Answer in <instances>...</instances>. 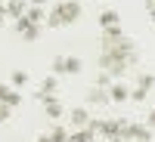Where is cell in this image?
<instances>
[{
    "instance_id": "cell-1",
    "label": "cell",
    "mask_w": 155,
    "mask_h": 142,
    "mask_svg": "<svg viewBox=\"0 0 155 142\" xmlns=\"http://www.w3.org/2000/svg\"><path fill=\"white\" fill-rule=\"evenodd\" d=\"M134 62H137V46H127V49H102V53H99V68L106 71L112 80L124 77Z\"/></svg>"
},
{
    "instance_id": "cell-2",
    "label": "cell",
    "mask_w": 155,
    "mask_h": 142,
    "mask_svg": "<svg viewBox=\"0 0 155 142\" xmlns=\"http://www.w3.org/2000/svg\"><path fill=\"white\" fill-rule=\"evenodd\" d=\"M78 19H81V3H78V0H62V3H56L47 12L50 28H65V25H74Z\"/></svg>"
},
{
    "instance_id": "cell-3",
    "label": "cell",
    "mask_w": 155,
    "mask_h": 142,
    "mask_svg": "<svg viewBox=\"0 0 155 142\" xmlns=\"http://www.w3.org/2000/svg\"><path fill=\"white\" fill-rule=\"evenodd\" d=\"M99 133L106 136L109 142H127V121H121V118L99 121Z\"/></svg>"
},
{
    "instance_id": "cell-4",
    "label": "cell",
    "mask_w": 155,
    "mask_h": 142,
    "mask_svg": "<svg viewBox=\"0 0 155 142\" xmlns=\"http://www.w3.org/2000/svg\"><path fill=\"white\" fill-rule=\"evenodd\" d=\"M81 59L78 56H56L53 59V71L56 74H81Z\"/></svg>"
},
{
    "instance_id": "cell-5",
    "label": "cell",
    "mask_w": 155,
    "mask_h": 142,
    "mask_svg": "<svg viewBox=\"0 0 155 142\" xmlns=\"http://www.w3.org/2000/svg\"><path fill=\"white\" fill-rule=\"evenodd\" d=\"M155 87V74H140V80H137V87L130 90V99H137V102H143L146 96H149V90Z\"/></svg>"
},
{
    "instance_id": "cell-6",
    "label": "cell",
    "mask_w": 155,
    "mask_h": 142,
    "mask_svg": "<svg viewBox=\"0 0 155 142\" xmlns=\"http://www.w3.org/2000/svg\"><path fill=\"white\" fill-rule=\"evenodd\" d=\"M16 34H22V40H37V34H41V25H34V22H28V19H19L16 22Z\"/></svg>"
},
{
    "instance_id": "cell-7",
    "label": "cell",
    "mask_w": 155,
    "mask_h": 142,
    "mask_svg": "<svg viewBox=\"0 0 155 142\" xmlns=\"http://www.w3.org/2000/svg\"><path fill=\"white\" fill-rule=\"evenodd\" d=\"M96 133H99V121H90L84 130H74L68 142H93V139H96Z\"/></svg>"
},
{
    "instance_id": "cell-8",
    "label": "cell",
    "mask_w": 155,
    "mask_h": 142,
    "mask_svg": "<svg viewBox=\"0 0 155 142\" xmlns=\"http://www.w3.org/2000/svg\"><path fill=\"white\" fill-rule=\"evenodd\" d=\"M0 105H9V108H19L22 105V96L12 90L9 84H0Z\"/></svg>"
},
{
    "instance_id": "cell-9",
    "label": "cell",
    "mask_w": 155,
    "mask_h": 142,
    "mask_svg": "<svg viewBox=\"0 0 155 142\" xmlns=\"http://www.w3.org/2000/svg\"><path fill=\"white\" fill-rule=\"evenodd\" d=\"M127 139L130 142H152V133L143 124H127Z\"/></svg>"
},
{
    "instance_id": "cell-10",
    "label": "cell",
    "mask_w": 155,
    "mask_h": 142,
    "mask_svg": "<svg viewBox=\"0 0 155 142\" xmlns=\"http://www.w3.org/2000/svg\"><path fill=\"white\" fill-rule=\"evenodd\" d=\"M87 102H90V105H109V102H112V99H109V90L93 84V87L87 90Z\"/></svg>"
},
{
    "instance_id": "cell-11",
    "label": "cell",
    "mask_w": 155,
    "mask_h": 142,
    "mask_svg": "<svg viewBox=\"0 0 155 142\" xmlns=\"http://www.w3.org/2000/svg\"><path fill=\"white\" fill-rule=\"evenodd\" d=\"M68 121H71V127H78V130H84V127H87L90 121H93V118H90V111H87V108H71Z\"/></svg>"
},
{
    "instance_id": "cell-12",
    "label": "cell",
    "mask_w": 155,
    "mask_h": 142,
    "mask_svg": "<svg viewBox=\"0 0 155 142\" xmlns=\"http://www.w3.org/2000/svg\"><path fill=\"white\" fill-rule=\"evenodd\" d=\"M25 12H28V0H9L6 3V16H12L16 22L25 16Z\"/></svg>"
},
{
    "instance_id": "cell-13",
    "label": "cell",
    "mask_w": 155,
    "mask_h": 142,
    "mask_svg": "<svg viewBox=\"0 0 155 142\" xmlns=\"http://www.w3.org/2000/svg\"><path fill=\"white\" fill-rule=\"evenodd\" d=\"M109 99L112 102H124V99H130V90H127L124 84H112L109 87Z\"/></svg>"
},
{
    "instance_id": "cell-14",
    "label": "cell",
    "mask_w": 155,
    "mask_h": 142,
    "mask_svg": "<svg viewBox=\"0 0 155 142\" xmlns=\"http://www.w3.org/2000/svg\"><path fill=\"white\" fill-rule=\"evenodd\" d=\"M56 87H59L56 74H50V77H44V84H41V90H37V96H53V93H56Z\"/></svg>"
},
{
    "instance_id": "cell-15",
    "label": "cell",
    "mask_w": 155,
    "mask_h": 142,
    "mask_svg": "<svg viewBox=\"0 0 155 142\" xmlns=\"http://www.w3.org/2000/svg\"><path fill=\"white\" fill-rule=\"evenodd\" d=\"M99 25L102 28H115V25H118V9H106L99 16Z\"/></svg>"
},
{
    "instance_id": "cell-16",
    "label": "cell",
    "mask_w": 155,
    "mask_h": 142,
    "mask_svg": "<svg viewBox=\"0 0 155 142\" xmlns=\"http://www.w3.org/2000/svg\"><path fill=\"white\" fill-rule=\"evenodd\" d=\"M25 19H28V22H34V25H41V22L47 19V12H44L41 6H28V12H25Z\"/></svg>"
},
{
    "instance_id": "cell-17",
    "label": "cell",
    "mask_w": 155,
    "mask_h": 142,
    "mask_svg": "<svg viewBox=\"0 0 155 142\" xmlns=\"http://www.w3.org/2000/svg\"><path fill=\"white\" fill-rule=\"evenodd\" d=\"M9 84L12 87H22V84H28V71H22V68H16L9 74Z\"/></svg>"
},
{
    "instance_id": "cell-18",
    "label": "cell",
    "mask_w": 155,
    "mask_h": 142,
    "mask_svg": "<svg viewBox=\"0 0 155 142\" xmlns=\"http://www.w3.org/2000/svg\"><path fill=\"white\" fill-rule=\"evenodd\" d=\"M50 136H53V142H68V139H71V133L65 130V127H53Z\"/></svg>"
},
{
    "instance_id": "cell-19",
    "label": "cell",
    "mask_w": 155,
    "mask_h": 142,
    "mask_svg": "<svg viewBox=\"0 0 155 142\" xmlns=\"http://www.w3.org/2000/svg\"><path fill=\"white\" fill-rule=\"evenodd\" d=\"M47 118H62V105H59V99H53V102H47Z\"/></svg>"
},
{
    "instance_id": "cell-20",
    "label": "cell",
    "mask_w": 155,
    "mask_h": 142,
    "mask_svg": "<svg viewBox=\"0 0 155 142\" xmlns=\"http://www.w3.org/2000/svg\"><path fill=\"white\" fill-rule=\"evenodd\" d=\"M9 114H12V108H9V105H0V124L9 121Z\"/></svg>"
},
{
    "instance_id": "cell-21",
    "label": "cell",
    "mask_w": 155,
    "mask_h": 142,
    "mask_svg": "<svg viewBox=\"0 0 155 142\" xmlns=\"http://www.w3.org/2000/svg\"><path fill=\"white\" fill-rule=\"evenodd\" d=\"M146 127H149V130H155V108L149 111V121H146Z\"/></svg>"
},
{
    "instance_id": "cell-22",
    "label": "cell",
    "mask_w": 155,
    "mask_h": 142,
    "mask_svg": "<svg viewBox=\"0 0 155 142\" xmlns=\"http://www.w3.org/2000/svg\"><path fill=\"white\" fill-rule=\"evenodd\" d=\"M146 6H149V16H152V22H155V0H146Z\"/></svg>"
},
{
    "instance_id": "cell-23",
    "label": "cell",
    "mask_w": 155,
    "mask_h": 142,
    "mask_svg": "<svg viewBox=\"0 0 155 142\" xmlns=\"http://www.w3.org/2000/svg\"><path fill=\"white\" fill-rule=\"evenodd\" d=\"M37 142H53V136H50V133H41V136H37Z\"/></svg>"
},
{
    "instance_id": "cell-24",
    "label": "cell",
    "mask_w": 155,
    "mask_h": 142,
    "mask_svg": "<svg viewBox=\"0 0 155 142\" xmlns=\"http://www.w3.org/2000/svg\"><path fill=\"white\" fill-rule=\"evenodd\" d=\"M47 0H28V6H44Z\"/></svg>"
},
{
    "instance_id": "cell-25",
    "label": "cell",
    "mask_w": 155,
    "mask_h": 142,
    "mask_svg": "<svg viewBox=\"0 0 155 142\" xmlns=\"http://www.w3.org/2000/svg\"><path fill=\"white\" fill-rule=\"evenodd\" d=\"M3 16H6V6H0V22H3Z\"/></svg>"
},
{
    "instance_id": "cell-26",
    "label": "cell",
    "mask_w": 155,
    "mask_h": 142,
    "mask_svg": "<svg viewBox=\"0 0 155 142\" xmlns=\"http://www.w3.org/2000/svg\"><path fill=\"white\" fill-rule=\"evenodd\" d=\"M127 142H130V139H127Z\"/></svg>"
}]
</instances>
